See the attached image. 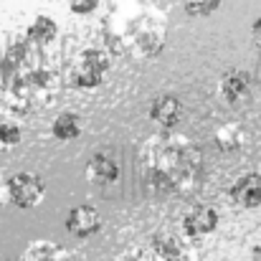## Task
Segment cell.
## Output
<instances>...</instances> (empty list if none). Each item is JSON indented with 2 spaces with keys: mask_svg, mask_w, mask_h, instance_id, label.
I'll return each mask as SVG.
<instances>
[{
  "mask_svg": "<svg viewBox=\"0 0 261 261\" xmlns=\"http://www.w3.org/2000/svg\"><path fill=\"white\" fill-rule=\"evenodd\" d=\"M140 170L150 193L175 198L185 195L198 182L203 158L185 135L165 129L140 150Z\"/></svg>",
  "mask_w": 261,
  "mask_h": 261,
  "instance_id": "cell-1",
  "label": "cell"
},
{
  "mask_svg": "<svg viewBox=\"0 0 261 261\" xmlns=\"http://www.w3.org/2000/svg\"><path fill=\"white\" fill-rule=\"evenodd\" d=\"M61 91V76L51 69H25L5 84V107L18 117L48 109Z\"/></svg>",
  "mask_w": 261,
  "mask_h": 261,
  "instance_id": "cell-2",
  "label": "cell"
},
{
  "mask_svg": "<svg viewBox=\"0 0 261 261\" xmlns=\"http://www.w3.org/2000/svg\"><path fill=\"white\" fill-rule=\"evenodd\" d=\"M119 261H195V256L185 241L170 233H155L145 244H137L122 254Z\"/></svg>",
  "mask_w": 261,
  "mask_h": 261,
  "instance_id": "cell-3",
  "label": "cell"
},
{
  "mask_svg": "<svg viewBox=\"0 0 261 261\" xmlns=\"http://www.w3.org/2000/svg\"><path fill=\"white\" fill-rule=\"evenodd\" d=\"M109 64L112 61H109L107 51H101V48H84L74 59L66 79H69V84L74 89H99L104 84V79H107Z\"/></svg>",
  "mask_w": 261,
  "mask_h": 261,
  "instance_id": "cell-4",
  "label": "cell"
},
{
  "mask_svg": "<svg viewBox=\"0 0 261 261\" xmlns=\"http://www.w3.org/2000/svg\"><path fill=\"white\" fill-rule=\"evenodd\" d=\"M165 33H168V28L163 20H158L155 15H140L129 25L127 43L137 59H152L160 54V48L165 43Z\"/></svg>",
  "mask_w": 261,
  "mask_h": 261,
  "instance_id": "cell-5",
  "label": "cell"
},
{
  "mask_svg": "<svg viewBox=\"0 0 261 261\" xmlns=\"http://www.w3.org/2000/svg\"><path fill=\"white\" fill-rule=\"evenodd\" d=\"M8 195L10 203L20 211H31L43 203L46 198V182L36 173H15L8 177Z\"/></svg>",
  "mask_w": 261,
  "mask_h": 261,
  "instance_id": "cell-6",
  "label": "cell"
},
{
  "mask_svg": "<svg viewBox=\"0 0 261 261\" xmlns=\"http://www.w3.org/2000/svg\"><path fill=\"white\" fill-rule=\"evenodd\" d=\"M221 223V216L213 205L208 203H200V205H193L185 216H182V233L188 241H200L205 236H211Z\"/></svg>",
  "mask_w": 261,
  "mask_h": 261,
  "instance_id": "cell-7",
  "label": "cell"
},
{
  "mask_svg": "<svg viewBox=\"0 0 261 261\" xmlns=\"http://www.w3.org/2000/svg\"><path fill=\"white\" fill-rule=\"evenodd\" d=\"M104 228V216L94 208V205H74L66 216V231L74 236V239H89V236H96L99 231Z\"/></svg>",
  "mask_w": 261,
  "mask_h": 261,
  "instance_id": "cell-8",
  "label": "cell"
},
{
  "mask_svg": "<svg viewBox=\"0 0 261 261\" xmlns=\"http://www.w3.org/2000/svg\"><path fill=\"white\" fill-rule=\"evenodd\" d=\"M231 200L239 205V208H246V211H254L261 205V173H246L241 175L231 190H228Z\"/></svg>",
  "mask_w": 261,
  "mask_h": 261,
  "instance_id": "cell-9",
  "label": "cell"
},
{
  "mask_svg": "<svg viewBox=\"0 0 261 261\" xmlns=\"http://www.w3.org/2000/svg\"><path fill=\"white\" fill-rule=\"evenodd\" d=\"M150 119L158 122L163 129H175L182 119V101L173 94H160L150 104Z\"/></svg>",
  "mask_w": 261,
  "mask_h": 261,
  "instance_id": "cell-10",
  "label": "cell"
},
{
  "mask_svg": "<svg viewBox=\"0 0 261 261\" xmlns=\"http://www.w3.org/2000/svg\"><path fill=\"white\" fill-rule=\"evenodd\" d=\"M84 175H87V180L91 185L107 188V185H112V182L119 180V165H117L114 158H109V155H104V152H96V155H91L87 160Z\"/></svg>",
  "mask_w": 261,
  "mask_h": 261,
  "instance_id": "cell-11",
  "label": "cell"
},
{
  "mask_svg": "<svg viewBox=\"0 0 261 261\" xmlns=\"http://www.w3.org/2000/svg\"><path fill=\"white\" fill-rule=\"evenodd\" d=\"M218 91H221V96L228 101V104H244V101H249V96H251V76L246 74V71H228L223 79H221V84H218Z\"/></svg>",
  "mask_w": 261,
  "mask_h": 261,
  "instance_id": "cell-12",
  "label": "cell"
},
{
  "mask_svg": "<svg viewBox=\"0 0 261 261\" xmlns=\"http://www.w3.org/2000/svg\"><path fill=\"white\" fill-rule=\"evenodd\" d=\"M20 261H74L71 251L54 241H33L23 251Z\"/></svg>",
  "mask_w": 261,
  "mask_h": 261,
  "instance_id": "cell-13",
  "label": "cell"
},
{
  "mask_svg": "<svg viewBox=\"0 0 261 261\" xmlns=\"http://www.w3.org/2000/svg\"><path fill=\"white\" fill-rule=\"evenodd\" d=\"M246 142H249V132L239 122H228L216 129V145L221 152H239V150H244Z\"/></svg>",
  "mask_w": 261,
  "mask_h": 261,
  "instance_id": "cell-14",
  "label": "cell"
},
{
  "mask_svg": "<svg viewBox=\"0 0 261 261\" xmlns=\"http://www.w3.org/2000/svg\"><path fill=\"white\" fill-rule=\"evenodd\" d=\"M25 66H28V46H25V43H15V46L3 56V61H0V79H3V84H8V82H13L18 74H23Z\"/></svg>",
  "mask_w": 261,
  "mask_h": 261,
  "instance_id": "cell-15",
  "label": "cell"
},
{
  "mask_svg": "<svg viewBox=\"0 0 261 261\" xmlns=\"http://www.w3.org/2000/svg\"><path fill=\"white\" fill-rule=\"evenodd\" d=\"M56 36H59V25L51 15H36L33 23L28 25V31H25V41L38 46V48L48 46Z\"/></svg>",
  "mask_w": 261,
  "mask_h": 261,
  "instance_id": "cell-16",
  "label": "cell"
},
{
  "mask_svg": "<svg viewBox=\"0 0 261 261\" xmlns=\"http://www.w3.org/2000/svg\"><path fill=\"white\" fill-rule=\"evenodd\" d=\"M51 132H54L56 140H64V142L76 140V137L84 132V119H82L76 112H64V114H59V117L54 119Z\"/></svg>",
  "mask_w": 261,
  "mask_h": 261,
  "instance_id": "cell-17",
  "label": "cell"
},
{
  "mask_svg": "<svg viewBox=\"0 0 261 261\" xmlns=\"http://www.w3.org/2000/svg\"><path fill=\"white\" fill-rule=\"evenodd\" d=\"M23 142V129L15 122H3L0 124V152H10Z\"/></svg>",
  "mask_w": 261,
  "mask_h": 261,
  "instance_id": "cell-18",
  "label": "cell"
},
{
  "mask_svg": "<svg viewBox=\"0 0 261 261\" xmlns=\"http://www.w3.org/2000/svg\"><path fill=\"white\" fill-rule=\"evenodd\" d=\"M223 0H182L185 5V13L193 15V18H203V15H213L218 8H221Z\"/></svg>",
  "mask_w": 261,
  "mask_h": 261,
  "instance_id": "cell-19",
  "label": "cell"
},
{
  "mask_svg": "<svg viewBox=\"0 0 261 261\" xmlns=\"http://www.w3.org/2000/svg\"><path fill=\"white\" fill-rule=\"evenodd\" d=\"M66 3H69L71 13H76V15H89V13H94V10L99 8L101 0H66Z\"/></svg>",
  "mask_w": 261,
  "mask_h": 261,
  "instance_id": "cell-20",
  "label": "cell"
},
{
  "mask_svg": "<svg viewBox=\"0 0 261 261\" xmlns=\"http://www.w3.org/2000/svg\"><path fill=\"white\" fill-rule=\"evenodd\" d=\"M8 200H10V195H8V180L0 175V208H3Z\"/></svg>",
  "mask_w": 261,
  "mask_h": 261,
  "instance_id": "cell-21",
  "label": "cell"
},
{
  "mask_svg": "<svg viewBox=\"0 0 261 261\" xmlns=\"http://www.w3.org/2000/svg\"><path fill=\"white\" fill-rule=\"evenodd\" d=\"M251 36H254V41H256V46H261V15L254 20V25H251Z\"/></svg>",
  "mask_w": 261,
  "mask_h": 261,
  "instance_id": "cell-22",
  "label": "cell"
},
{
  "mask_svg": "<svg viewBox=\"0 0 261 261\" xmlns=\"http://www.w3.org/2000/svg\"><path fill=\"white\" fill-rule=\"evenodd\" d=\"M249 261H261V241L251 249V256H249Z\"/></svg>",
  "mask_w": 261,
  "mask_h": 261,
  "instance_id": "cell-23",
  "label": "cell"
}]
</instances>
